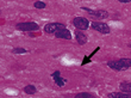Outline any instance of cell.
Instances as JSON below:
<instances>
[{"instance_id":"obj_1","label":"cell","mask_w":131,"mask_h":98,"mask_svg":"<svg viewBox=\"0 0 131 98\" xmlns=\"http://www.w3.org/2000/svg\"><path fill=\"white\" fill-rule=\"evenodd\" d=\"M107 66L110 67L111 70L113 71H126L131 67V59L128 57H123V59H118V60H112L107 62Z\"/></svg>"},{"instance_id":"obj_2","label":"cell","mask_w":131,"mask_h":98,"mask_svg":"<svg viewBox=\"0 0 131 98\" xmlns=\"http://www.w3.org/2000/svg\"><path fill=\"white\" fill-rule=\"evenodd\" d=\"M16 29L19 30V31H26V32H30V31H37L39 30V25L35 22H24V23H18L16 25Z\"/></svg>"},{"instance_id":"obj_3","label":"cell","mask_w":131,"mask_h":98,"mask_svg":"<svg viewBox=\"0 0 131 98\" xmlns=\"http://www.w3.org/2000/svg\"><path fill=\"white\" fill-rule=\"evenodd\" d=\"M73 25L75 26L78 30L80 31H83V30H87V29L90 28V22L88 19L85 17H75L73 19Z\"/></svg>"},{"instance_id":"obj_4","label":"cell","mask_w":131,"mask_h":98,"mask_svg":"<svg viewBox=\"0 0 131 98\" xmlns=\"http://www.w3.org/2000/svg\"><path fill=\"white\" fill-rule=\"evenodd\" d=\"M63 29H67V28L62 23H49V24L44 25V32H47V34H54L55 35L57 31L63 30Z\"/></svg>"},{"instance_id":"obj_5","label":"cell","mask_w":131,"mask_h":98,"mask_svg":"<svg viewBox=\"0 0 131 98\" xmlns=\"http://www.w3.org/2000/svg\"><path fill=\"white\" fill-rule=\"evenodd\" d=\"M92 29L95 30V31L100 32V34H110L111 32V29L110 26L106 24V23H103V22H92V24H91Z\"/></svg>"},{"instance_id":"obj_6","label":"cell","mask_w":131,"mask_h":98,"mask_svg":"<svg viewBox=\"0 0 131 98\" xmlns=\"http://www.w3.org/2000/svg\"><path fill=\"white\" fill-rule=\"evenodd\" d=\"M81 10H85L92 17L98 18V19H105V18L108 17V12L105 10H91V8H87V7H81Z\"/></svg>"},{"instance_id":"obj_7","label":"cell","mask_w":131,"mask_h":98,"mask_svg":"<svg viewBox=\"0 0 131 98\" xmlns=\"http://www.w3.org/2000/svg\"><path fill=\"white\" fill-rule=\"evenodd\" d=\"M52 79H54V81H55V84L57 85V86H60V87H63L66 84V79H63L62 77H61V73H60V71H55L54 73L51 74Z\"/></svg>"},{"instance_id":"obj_8","label":"cell","mask_w":131,"mask_h":98,"mask_svg":"<svg viewBox=\"0 0 131 98\" xmlns=\"http://www.w3.org/2000/svg\"><path fill=\"white\" fill-rule=\"evenodd\" d=\"M56 38H62V40H72V34L68 29H63V30H60L55 34Z\"/></svg>"},{"instance_id":"obj_9","label":"cell","mask_w":131,"mask_h":98,"mask_svg":"<svg viewBox=\"0 0 131 98\" xmlns=\"http://www.w3.org/2000/svg\"><path fill=\"white\" fill-rule=\"evenodd\" d=\"M75 37H76V41H78V43H79L80 46H83V44L87 43V36L85 35L82 31L78 30V31L75 32Z\"/></svg>"},{"instance_id":"obj_10","label":"cell","mask_w":131,"mask_h":98,"mask_svg":"<svg viewBox=\"0 0 131 98\" xmlns=\"http://www.w3.org/2000/svg\"><path fill=\"white\" fill-rule=\"evenodd\" d=\"M110 98H131V93H126V92H111L108 93Z\"/></svg>"},{"instance_id":"obj_11","label":"cell","mask_w":131,"mask_h":98,"mask_svg":"<svg viewBox=\"0 0 131 98\" xmlns=\"http://www.w3.org/2000/svg\"><path fill=\"white\" fill-rule=\"evenodd\" d=\"M119 89L122 92L131 93V81H122L119 84Z\"/></svg>"},{"instance_id":"obj_12","label":"cell","mask_w":131,"mask_h":98,"mask_svg":"<svg viewBox=\"0 0 131 98\" xmlns=\"http://www.w3.org/2000/svg\"><path fill=\"white\" fill-rule=\"evenodd\" d=\"M23 91L25 92V93H28V95H35L36 92H37V89H36V86L35 85H26L24 89H23Z\"/></svg>"},{"instance_id":"obj_13","label":"cell","mask_w":131,"mask_h":98,"mask_svg":"<svg viewBox=\"0 0 131 98\" xmlns=\"http://www.w3.org/2000/svg\"><path fill=\"white\" fill-rule=\"evenodd\" d=\"M74 98H98V97L94 96L93 93H90V92H80V93L75 95Z\"/></svg>"},{"instance_id":"obj_14","label":"cell","mask_w":131,"mask_h":98,"mask_svg":"<svg viewBox=\"0 0 131 98\" xmlns=\"http://www.w3.org/2000/svg\"><path fill=\"white\" fill-rule=\"evenodd\" d=\"M34 7L35 8H45L47 7V4L45 3H43V1H35L34 3Z\"/></svg>"},{"instance_id":"obj_15","label":"cell","mask_w":131,"mask_h":98,"mask_svg":"<svg viewBox=\"0 0 131 98\" xmlns=\"http://www.w3.org/2000/svg\"><path fill=\"white\" fill-rule=\"evenodd\" d=\"M12 53L13 54H25V53H28V50L24 48H13L12 49Z\"/></svg>"}]
</instances>
